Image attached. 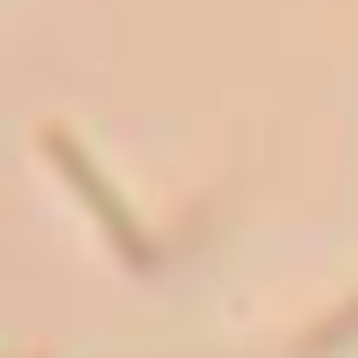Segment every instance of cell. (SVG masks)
Masks as SVG:
<instances>
[{
    "label": "cell",
    "mask_w": 358,
    "mask_h": 358,
    "mask_svg": "<svg viewBox=\"0 0 358 358\" xmlns=\"http://www.w3.org/2000/svg\"><path fill=\"white\" fill-rule=\"evenodd\" d=\"M350 341H358V297H350L341 315H324V324L297 341V358H332V350H350Z\"/></svg>",
    "instance_id": "7a4b0ae2"
},
{
    "label": "cell",
    "mask_w": 358,
    "mask_h": 358,
    "mask_svg": "<svg viewBox=\"0 0 358 358\" xmlns=\"http://www.w3.org/2000/svg\"><path fill=\"white\" fill-rule=\"evenodd\" d=\"M35 149L52 157V175H62V184L79 192L87 210H96L105 245H114V254L131 262V271H149V262H157V245H149V227H140L131 210H122V192L105 184V166H96V157H87V140H79V131H62V122H44V131H35Z\"/></svg>",
    "instance_id": "6da1fadb"
}]
</instances>
